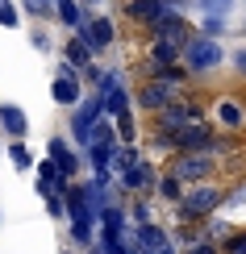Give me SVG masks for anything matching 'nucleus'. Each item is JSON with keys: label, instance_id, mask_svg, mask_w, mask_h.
Here are the masks:
<instances>
[{"label": "nucleus", "instance_id": "obj_1", "mask_svg": "<svg viewBox=\"0 0 246 254\" xmlns=\"http://www.w3.org/2000/svg\"><path fill=\"white\" fill-rule=\"evenodd\" d=\"M226 200V184L221 179H205V184H188L184 196L175 204V225H200L205 217H213Z\"/></svg>", "mask_w": 246, "mask_h": 254}, {"label": "nucleus", "instance_id": "obj_2", "mask_svg": "<svg viewBox=\"0 0 246 254\" xmlns=\"http://www.w3.org/2000/svg\"><path fill=\"white\" fill-rule=\"evenodd\" d=\"M226 59H230V50L217 38H205V34H192L184 42V50H179V63L188 67V75H209V71L226 67Z\"/></svg>", "mask_w": 246, "mask_h": 254}, {"label": "nucleus", "instance_id": "obj_3", "mask_svg": "<svg viewBox=\"0 0 246 254\" xmlns=\"http://www.w3.org/2000/svg\"><path fill=\"white\" fill-rule=\"evenodd\" d=\"M167 171L175 175L184 188H188V184H205V179H217L221 158H217V154H209V150H196V154H171Z\"/></svg>", "mask_w": 246, "mask_h": 254}, {"label": "nucleus", "instance_id": "obj_4", "mask_svg": "<svg viewBox=\"0 0 246 254\" xmlns=\"http://www.w3.org/2000/svg\"><path fill=\"white\" fill-rule=\"evenodd\" d=\"M100 117H104V104H100V96L88 88V92H83V100L71 109V117H67V137H71V146H76V150H83V146H88L92 125L100 121Z\"/></svg>", "mask_w": 246, "mask_h": 254}, {"label": "nucleus", "instance_id": "obj_5", "mask_svg": "<svg viewBox=\"0 0 246 254\" xmlns=\"http://www.w3.org/2000/svg\"><path fill=\"white\" fill-rule=\"evenodd\" d=\"M192 121H205V109H200V100H192L184 92V96H175L167 109H159L151 125H155V133H175V129H184Z\"/></svg>", "mask_w": 246, "mask_h": 254}, {"label": "nucleus", "instance_id": "obj_6", "mask_svg": "<svg viewBox=\"0 0 246 254\" xmlns=\"http://www.w3.org/2000/svg\"><path fill=\"white\" fill-rule=\"evenodd\" d=\"M205 117H209V125H213L217 133L234 137V133H242V129H246V104H242L238 96H217Z\"/></svg>", "mask_w": 246, "mask_h": 254}, {"label": "nucleus", "instance_id": "obj_7", "mask_svg": "<svg viewBox=\"0 0 246 254\" xmlns=\"http://www.w3.org/2000/svg\"><path fill=\"white\" fill-rule=\"evenodd\" d=\"M155 184H159V167L146 154L125 175H117V192H125V196H155Z\"/></svg>", "mask_w": 246, "mask_h": 254}, {"label": "nucleus", "instance_id": "obj_8", "mask_svg": "<svg viewBox=\"0 0 246 254\" xmlns=\"http://www.w3.org/2000/svg\"><path fill=\"white\" fill-rule=\"evenodd\" d=\"M83 92H88V88H83L80 71L71 67V63H59V67H55V83H50V100L63 104V109L71 113V109L83 100Z\"/></svg>", "mask_w": 246, "mask_h": 254}, {"label": "nucleus", "instance_id": "obj_9", "mask_svg": "<svg viewBox=\"0 0 246 254\" xmlns=\"http://www.w3.org/2000/svg\"><path fill=\"white\" fill-rule=\"evenodd\" d=\"M46 158L63 171V179H71V184H76L80 171H83V154L71 146V137H63V133H50L46 137Z\"/></svg>", "mask_w": 246, "mask_h": 254}, {"label": "nucleus", "instance_id": "obj_10", "mask_svg": "<svg viewBox=\"0 0 246 254\" xmlns=\"http://www.w3.org/2000/svg\"><path fill=\"white\" fill-rule=\"evenodd\" d=\"M76 38L88 42L92 55H104V50L117 42V21H113V17H104V13H88V21L76 29Z\"/></svg>", "mask_w": 246, "mask_h": 254}, {"label": "nucleus", "instance_id": "obj_11", "mask_svg": "<svg viewBox=\"0 0 246 254\" xmlns=\"http://www.w3.org/2000/svg\"><path fill=\"white\" fill-rule=\"evenodd\" d=\"M175 96H184V92L171 88V83H163V79H142V83L134 88V104H138L142 113H151V117H155L159 109H167Z\"/></svg>", "mask_w": 246, "mask_h": 254}, {"label": "nucleus", "instance_id": "obj_12", "mask_svg": "<svg viewBox=\"0 0 246 254\" xmlns=\"http://www.w3.org/2000/svg\"><path fill=\"white\" fill-rule=\"evenodd\" d=\"M34 175H38L34 188H38L42 200H46V196H63V192H67V184H71V179H63V171L50 163V158H38V163H34Z\"/></svg>", "mask_w": 246, "mask_h": 254}, {"label": "nucleus", "instance_id": "obj_13", "mask_svg": "<svg viewBox=\"0 0 246 254\" xmlns=\"http://www.w3.org/2000/svg\"><path fill=\"white\" fill-rule=\"evenodd\" d=\"M167 8H171L167 0H125V17H130L134 25H142V29H151Z\"/></svg>", "mask_w": 246, "mask_h": 254}, {"label": "nucleus", "instance_id": "obj_14", "mask_svg": "<svg viewBox=\"0 0 246 254\" xmlns=\"http://www.w3.org/2000/svg\"><path fill=\"white\" fill-rule=\"evenodd\" d=\"M0 129H4L8 142H25V133H29L25 109H21V104H0Z\"/></svg>", "mask_w": 246, "mask_h": 254}, {"label": "nucleus", "instance_id": "obj_15", "mask_svg": "<svg viewBox=\"0 0 246 254\" xmlns=\"http://www.w3.org/2000/svg\"><path fill=\"white\" fill-rule=\"evenodd\" d=\"M55 21H59L63 29H71V34H76L83 21H88V8H83L80 0H55Z\"/></svg>", "mask_w": 246, "mask_h": 254}, {"label": "nucleus", "instance_id": "obj_16", "mask_svg": "<svg viewBox=\"0 0 246 254\" xmlns=\"http://www.w3.org/2000/svg\"><path fill=\"white\" fill-rule=\"evenodd\" d=\"M146 63L151 67H171V63H179V46L175 42H163V38H151L146 42Z\"/></svg>", "mask_w": 246, "mask_h": 254}, {"label": "nucleus", "instance_id": "obj_17", "mask_svg": "<svg viewBox=\"0 0 246 254\" xmlns=\"http://www.w3.org/2000/svg\"><path fill=\"white\" fill-rule=\"evenodd\" d=\"M125 217H130V225H155V196H130Z\"/></svg>", "mask_w": 246, "mask_h": 254}, {"label": "nucleus", "instance_id": "obj_18", "mask_svg": "<svg viewBox=\"0 0 246 254\" xmlns=\"http://www.w3.org/2000/svg\"><path fill=\"white\" fill-rule=\"evenodd\" d=\"M138 158H142V150H138V146L117 142V150H113V158H109V175H113V184H117V175H125V171H130Z\"/></svg>", "mask_w": 246, "mask_h": 254}, {"label": "nucleus", "instance_id": "obj_19", "mask_svg": "<svg viewBox=\"0 0 246 254\" xmlns=\"http://www.w3.org/2000/svg\"><path fill=\"white\" fill-rule=\"evenodd\" d=\"M92 59H96V55L88 50V42L71 34V38H67V46H63V63H71V67H76V71H83V67H88Z\"/></svg>", "mask_w": 246, "mask_h": 254}, {"label": "nucleus", "instance_id": "obj_20", "mask_svg": "<svg viewBox=\"0 0 246 254\" xmlns=\"http://www.w3.org/2000/svg\"><path fill=\"white\" fill-rule=\"evenodd\" d=\"M179 196H184V184H179L171 171H159V184H155V200H163V204L175 208L179 204Z\"/></svg>", "mask_w": 246, "mask_h": 254}, {"label": "nucleus", "instance_id": "obj_21", "mask_svg": "<svg viewBox=\"0 0 246 254\" xmlns=\"http://www.w3.org/2000/svg\"><path fill=\"white\" fill-rule=\"evenodd\" d=\"M234 4H238V0H192V13H200V17H226L230 21Z\"/></svg>", "mask_w": 246, "mask_h": 254}, {"label": "nucleus", "instance_id": "obj_22", "mask_svg": "<svg viewBox=\"0 0 246 254\" xmlns=\"http://www.w3.org/2000/svg\"><path fill=\"white\" fill-rule=\"evenodd\" d=\"M4 154H8V163H13L17 171H34V163H38L34 150H29L25 142H8V146H4Z\"/></svg>", "mask_w": 246, "mask_h": 254}, {"label": "nucleus", "instance_id": "obj_23", "mask_svg": "<svg viewBox=\"0 0 246 254\" xmlns=\"http://www.w3.org/2000/svg\"><path fill=\"white\" fill-rule=\"evenodd\" d=\"M196 34H205V38H217V42H221V38L230 34V21H226V17H200V21H196Z\"/></svg>", "mask_w": 246, "mask_h": 254}, {"label": "nucleus", "instance_id": "obj_24", "mask_svg": "<svg viewBox=\"0 0 246 254\" xmlns=\"http://www.w3.org/2000/svg\"><path fill=\"white\" fill-rule=\"evenodd\" d=\"M21 13L38 17V21H50L55 17V0H21Z\"/></svg>", "mask_w": 246, "mask_h": 254}, {"label": "nucleus", "instance_id": "obj_25", "mask_svg": "<svg viewBox=\"0 0 246 254\" xmlns=\"http://www.w3.org/2000/svg\"><path fill=\"white\" fill-rule=\"evenodd\" d=\"M17 25H21V4L0 0V29H17Z\"/></svg>", "mask_w": 246, "mask_h": 254}, {"label": "nucleus", "instance_id": "obj_26", "mask_svg": "<svg viewBox=\"0 0 246 254\" xmlns=\"http://www.w3.org/2000/svg\"><path fill=\"white\" fill-rule=\"evenodd\" d=\"M179 254H221V246L209 242V238H196V242H188V246H179Z\"/></svg>", "mask_w": 246, "mask_h": 254}, {"label": "nucleus", "instance_id": "obj_27", "mask_svg": "<svg viewBox=\"0 0 246 254\" xmlns=\"http://www.w3.org/2000/svg\"><path fill=\"white\" fill-rule=\"evenodd\" d=\"M221 254H246V229H234V234L221 242Z\"/></svg>", "mask_w": 246, "mask_h": 254}, {"label": "nucleus", "instance_id": "obj_28", "mask_svg": "<svg viewBox=\"0 0 246 254\" xmlns=\"http://www.w3.org/2000/svg\"><path fill=\"white\" fill-rule=\"evenodd\" d=\"M46 213H50V221H67V204H63V196H46Z\"/></svg>", "mask_w": 246, "mask_h": 254}, {"label": "nucleus", "instance_id": "obj_29", "mask_svg": "<svg viewBox=\"0 0 246 254\" xmlns=\"http://www.w3.org/2000/svg\"><path fill=\"white\" fill-rule=\"evenodd\" d=\"M29 42H34L38 50H46V55H50V34H46V29H34V34H29Z\"/></svg>", "mask_w": 246, "mask_h": 254}, {"label": "nucleus", "instance_id": "obj_30", "mask_svg": "<svg viewBox=\"0 0 246 254\" xmlns=\"http://www.w3.org/2000/svg\"><path fill=\"white\" fill-rule=\"evenodd\" d=\"M226 63H234V71H238V75H246V50H230Z\"/></svg>", "mask_w": 246, "mask_h": 254}, {"label": "nucleus", "instance_id": "obj_31", "mask_svg": "<svg viewBox=\"0 0 246 254\" xmlns=\"http://www.w3.org/2000/svg\"><path fill=\"white\" fill-rule=\"evenodd\" d=\"M155 254H179V246L171 242V234H167V242H159V246H155Z\"/></svg>", "mask_w": 246, "mask_h": 254}, {"label": "nucleus", "instance_id": "obj_32", "mask_svg": "<svg viewBox=\"0 0 246 254\" xmlns=\"http://www.w3.org/2000/svg\"><path fill=\"white\" fill-rule=\"evenodd\" d=\"M83 254H100V246H88V250H83Z\"/></svg>", "mask_w": 246, "mask_h": 254}, {"label": "nucleus", "instance_id": "obj_33", "mask_svg": "<svg viewBox=\"0 0 246 254\" xmlns=\"http://www.w3.org/2000/svg\"><path fill=\"white\" fill-rule=\"evenodd\" d=\"M0 154H4V150H0Z\"/></svg>", "mask_w": 246, "mask_h": 254}, {"label": "nucleus", "instance_id": "obj_34", "mask_svg": "<svg viewBox=\"0 0 246 254\" xmlns=\"http://www.w3.org/2000/svg\"><path fill=\"white\" fill-rule=\"evenodd\" d=\"M242 4H246V0H242Z\"/></svg>", "mask_w": 246, "mask_h": 254}]
</instances>
